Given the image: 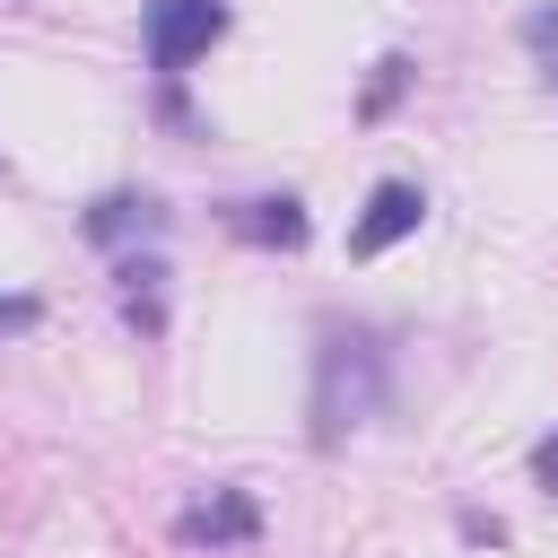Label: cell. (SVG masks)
<instances>
[{
    "instance_id": "obj_1",
    "label": "cell",
    "mask_w": 558,
    "mask_h": 558,
    "mask_svg": "<svg viewBox=\"0 0 558 558\" xmlns=\"http://www.w3.org/2000/svg\"><path fill=\"white\" fill-rule=\"evenodd\" d=\"M375 410H384V349L366 331H323V349H314V401H305L314 445H349Z\"/></svg>"
},
{
    "instance_id": "obj_2",
    "label": "cell",
    "mask_w": 558,
    "mask_h": 558,
    "mask_svg": "<svg viewBox=\"0 0 558 558\" xmlns=\"http://www.w3.org/2000/svg\"><path fill=\"white\" fill-rule=\"evenodd\" d=\"M218 35H227V0H148V61L157 70H192Z\"/></svg>"
},
{
    "instance_id": "obj_3",
    "label": "cell",
    "mask_w": 558,
    "mask_h": 558,
    "mask_svg": "<svg viewBox=\"0 0 558 558\" xmlns=\"http://www.w3.org/2000/svg\"><path fill=\"white\" fill-rule=\"evenodd\" d=\"M418 218H427V192H418V183H375L366 209H357V227H349V253L375 262V253H392L401 235H418Z\"/></svg>"
},
{
    "instance_id": "obj_4",
    "label": "cell",
    "mask_w": 558,
    "mask_h": 558,
    "mask_svg": "<svg viewBox=\"0 0 558 558\" xmlns=\"http://www.w3.org/2000/svg\"><path fill=\"white\" fill-rule=\"evenodd\" d=\"M192 549H235V541H253L262 532V506L244 497V488H209V497H192L183 506V523H174Z\"/></svg>"
},
{
    "instance_id": "obj_5",
    "label": "cell",
    "mask_w": 558,
    "mask_h": 558,
    "mask_svg": "<svg viewBox=\"0 0 558 558\" xmlns=\"http://www.w3.org/2000/svg\"><path fill=\"white\" fill-rule=\"evenodd\" d=\"M227 227H235L244 244H279V253H296V244H305V209H296L288 192H262V201H235V209H227Z\"/></svg>"
},
{
    "instance_id": "obj_6",
    "label": "cell",
    "mask_w": 558,
    "mask_h": 558,
    "mask_svg": "<svg viewBox=\"0 0 558 558\" xmlns=\"http://www.w3.org/2000/svg\"><path fill=\"white\" fill-rule=\"evenodd\" d=\"M166 227V209L148 201V192H105L96 209H87V235L96 244H122V235H157Z\"/></svg>"
},
{
    "instance_id": "obj_7",
    "label": "cell",
    "mask_w": 558,
    "mask_h": 558,
    "mask_svg": "<svg viewBox=\"0 0 558 558\" xmlns=\"http://www.w3.org/2000/svg\"><path fill=\"white\" fill-rule=\"evenodd\" d=\"M113 279H122V314H131L140 331H157V323H166V305H157V279H166V262H122Z\"/></svg>"
},
{
    "instance_id": "obj_8",
    "label": "cell",
    "mask_w": 558,
    "mask_h": 558,
    "mask_svg": "<svg viewBox=\"0 0 558 558\" xmlns=\"http://www.w3.org/2000/svg\"><path fill=\"white\" fill-rule=\"evenodd\" d=\"M523 44H532V52L549 61V78H558V9H532V17H523Z\"/></svg>"
},
{
    "instance_id": "obj_9",
    "label": "cell",
    "mask_w": 558,
    "mask_h": 558,
    "mask_svg": "<svg viewBox=\"0 0 558 558\" xmlns=\"http://www.w3.org/2000/svg\"><path fill=\"white\" fill-rule=\"evenodd\" d=\"M401 78H410V61L392 52V61H375V87H366V113H384L392 96H401Z\"/></svg>"
},
{
    "instance_id": "obj_10",
    "label": "cell",
    "mask_w": 558,
    "mask_h": 558,
    "mask_svg": "<svg viewBox=\"0 0 558 558\" xmlns=\"http://www.w3.org/2000/svg\"><path fill=\"white\" fill-rule=\"evenodd\" d=\"M0 331H35V296H0Z\"/></svg>"
},
{
    "instance_id": "obj_11",
    "label": "cell",
    "mask_w": 558,
    "mask_h": 558,
    "mask_svg": "<svg viewBox=\"0 0 558 558\" xmlns=\"http://www.w3.org/2000/svg\"><path fill=\"white\" fill-rule=\"evenodd\" d=\"M532 471L549 480V497H558V436H541V453H532Z\"/></svg>"
}]
</instances>
